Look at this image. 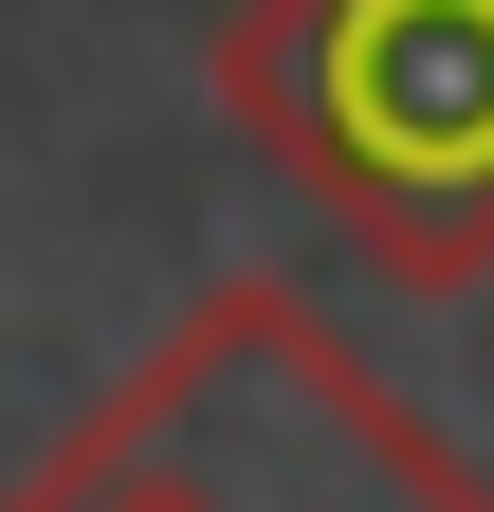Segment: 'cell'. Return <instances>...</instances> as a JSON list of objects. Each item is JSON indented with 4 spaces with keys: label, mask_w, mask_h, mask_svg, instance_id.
<instances>
[{
    "label": "cell",
    "mask_w": 494,
    "mask_h": 512,
    "mask_svg": "<svg viewBox=\"0 0 494 512\" xmlns=\"http://www.w3.org/2000/svg\"><path fill=\"white\" fill-rule=\"evenodd\" d=\"M0 512H494V476L403 384H366L312 293L220 275Z\"/></svg>",
    "instance_id": "6da1fadb"
},
{
    "label": "cell",
    "mask_w": 494,
    "mask_h": 512,
    "mask_svg": "<svg viewBox=\"0 0 494 512\" xmlns=\"http://www.w3.org/2000/svg\"><path fill=\"white\" fill-rule=\"evenodd\" d=\"M220 110L385 293L494 275V0H220Z\"/></svg>",
    "instance_id": "7a4b0ae2"
}]
</instances>
